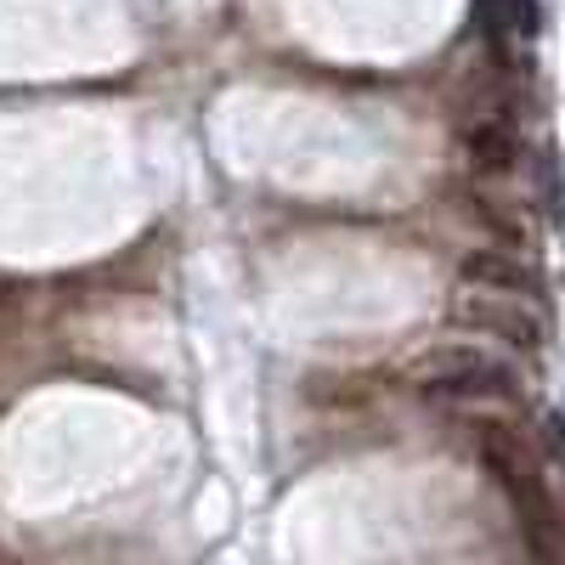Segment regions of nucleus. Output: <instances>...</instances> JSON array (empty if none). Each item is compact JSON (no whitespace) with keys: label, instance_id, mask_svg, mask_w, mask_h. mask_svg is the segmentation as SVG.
I'll return each instance as SVG.
<instances>
[{"label":"nucleus","instance_id":"nucleus-7","mask_svg":"<svg viewBox=\"0 0 565 565\" xmlns=\"http://www.w3.org/2000/svg\"><path fill=\"white\" fill-rule=\"evenodd\" d=\"M537 186H543V210H548V221H565V181H559V159H554V148H543V159H537Z\"/></svg>","mask_w":565,"mask_h":565},{"label":"nucleus","instance_id":"nucleus-4","mask_svg":"<svg viewBox=\"0 0 565 565\" xmlns=\"http://www.w3.org/2000/svg\"><path fill=\"white\" fill-rule=\"evenodd\" d=\"M458 277H463V282H476V289L537 295V277H532V266H521V260L503 255V249H469V255L458 260Z\"/></svg>","mask_w":565,"mask_h":565},{"label":"nucleus","instance_id":"nucleus-1","mask_svg":"<svg viewBox=\"0 0 565 565\" xmlns=\"http://www.w3.org/2000/svg\"><path fill=\"white\" fill-rule=\"evenodd\" d=\"M476 441H481V458H487V469L498 476V487L509 492L514 514L526 521V537H532L537 559H543V565H559V559H565V521H559V509H554L543 476L532 469L521 436L487 418V424H476Z\"/></svg>","mask_w":565,"mask_h":565},{"label":"nucleus","instance_id":"nucleus-2","mask_svg":"<svg viewBox=\"0 0 565 565\" xmlns=\"http://www.w3.org/2000/svg\"><path fill=\"white\" fill-rule=\"evenodd\" d=\"M413 385L430 396H514V367L469 345H441L413 362Z\"/></svg>","mask_w":565,"mask_h":565},{"label":"nucleus","instance_id":"nucleus-5","mask_svg":"<svg viewBox=\"0 0 565 565\" xmlns=\"http://www.w3.org/2000/svg\"><path fill=\"white\" fill-rule=\"evenodd\" d=\"M463 153L481 175H503V170H514V159H521V148H514V136L503 125H476L463 136Z\"/></svg>","mask_w":565,"mask_h":565},{"label":"nucleus","instance_id":"nucleus-6","mask_svg":"<svg viewBox=\"0 0 565 565\" xmlns=\"http://www.w3.org/2000/svg\"><path fill=\"white\" fill-rule=\"evenodd\" d=\"M481 12L492 29H514V34H537V23H543L537 0H481Z\"/></svg>","mask_w":565,"mask_h":565},{"label":"nucleus","instance_id":"nucleus-3","mask_svg":"<svg viewBox=\"0 0 565 565\" xmlns=\"http://www.w3.org/2000/svg\"><path fill=\"white\" fill-rule=\"evenodd\" d=\"M452 311H458V322L481 328V334H498L503 345L526 351V356L543 351V317L526 311L521 300H503V295H463Z\"/></svg>","mask_w":565,"mask_h":565}]
</instances>
